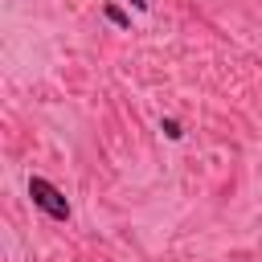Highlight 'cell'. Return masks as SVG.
I'll return each instance as SVG.
<instances>
[{
    "mask_svg": "<svg viewBox=\"0 0 262 262\" xmlns=\"http://www.w3.org/2000/svg\"><path fill=\"white\" fill-rule=\"evenodd\" d=\"M102 12H106V20H111V25H119V29H127V25H131V16H127L123 8H115V4H106Z\"/></svg>",
    "mask_w": 262,
    "mask_h": 262,
    "instance_id": "2",
    "label": "cell"
},
{
    "mask_svg": "<svg viewBox=\"0 0 262 262\" xmlns=\"http://www.w3.org/2000/svg\"><path fill=\"white\" fill-rule=\"evenodd\" d=\"M160 131H164V135H168V139H180V135H184V131H180V123H176V119H164V123H160Z\"/></svg>",
    "mask_w": 262,
    "mask_h": 262,
    "instance_id": "3",
    "label": "cell"
},
{
    "mask_svg": "<svg viewBox=\"0 0 262 262\" xmlns=\"http://www.w3.org/2000/svg\"><path fill=\"white\" fill-rule=\"evenodd\" d=\"M29 196H33V205H37L41 213H49L53 221H70V201L61 196V188H57L53 180L33 176V180H29Z\"/></svg>",
    "mask_w": 262,
    "mask_h": 262,
    "instance_id": "1",
    "label": "cell"
},
{
    "mask_svg": "<svg viewBox=\"0 0 262 262\" xmlns=\"http://www.w3.org/2000/svg\"><path fill=\"white\" fill-rule=\"evenodd\" d=\"M131 4H135V8H139V12H143V8H147V0H131Z\"/></svg>",
    "mask_w": 262,
    "mask_h": 262,
    "instance_id": "4",
    "label": "cell"
}]
</instances>
